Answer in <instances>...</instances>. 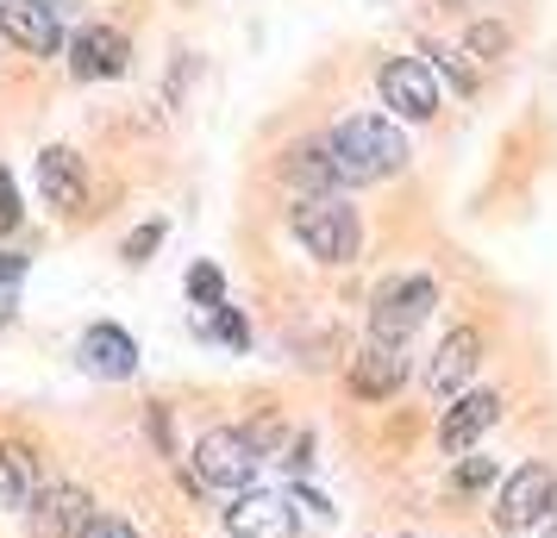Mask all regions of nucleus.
Returning <instances> with one entry per match:
<instances>
[{"mask_svg":"<svg viewBox=\"0 0 557 538\" xmlns=\"http://www.w3.org/2000/svg\"><path fill=\"white\" fill-rule=\"evenodd\" d=\"M476 363H482V326H470V320H463V326H451V333H445V345L432 351L426 388L445 401V395H457V388L476 376Z\"/></svg>","mask_w":557,"mask_h":538,"instance_id":"14","label":"nucleus"},{"mask_svg":"<svg viewBox=\"0 0 557 538\" xmlns=\"http://www.w3.org/2000/svg\"><path fill=\"white\" fill-rule=\"evenodd\" d=\"M26 520H32V538H82L95 526V495L76 483H45L38 501L26 508Z\"/></svg>","mask_w":557,"mask_h":538,"instance_id":"7","label":"nucleus"},{"mask_svg":"<svg viewBox=\"0 0 557 538\" xmlns=\"http://www.w3.org/2000/svg\"><path fill=\"white\" fill-rule=\"evenodd\" d=\"M451 488L457 495H482V488H495V458H457Z\"/></svg>","mask_w":557,"mask_h":538,"instance_id":"19","label":"nucleus"},{"mask_svg":"<svg viewBox=\"0 0 557 538\" xmlns=\"http://www.w3.org/2000/svg\"><path fill=\"white\" fill-rule=\"evenodd\" d=\"M432 57H438V70H445V76H451L463 95H476V70L463 63V51H457V45H432Z\"/></svg>","mask_w":557,"mask_h":538,"instance_id":"21","label":"nucleus"},{"mask_svg":"<svg viewBox=\"0 0 557 538\" xmlns=\"http://www.w3.org/2000/svg\"><path fill=\"white\" fill-rule=\"evenodd\" d=\"M82 370L88 376H107V383H126L132 370H138V345H132L126 326H113V320L88 326L82 333Z\"/></svg>","mask_w":557,"mask_h":538,"instance_id":"15","label":"nucleus"},{"mask_svg":"<svg viewBox=\"0 0 557 538\" xmlns=\"http://www.w3.org/2000/svg\"><path fill=\"white\" fill-rule=\"evenodd\" d=\"M495 420H502V395H495V388H470V395H457L451 408L438 413V451H445V458H470L476 438L488 433Z\"/></svg>","mask_w":557,"mask_h":538,"instance_id":"9","label":"nucleus"},{"mask_svg":"<svg viewBox=\"0 0 557 538\" xmlns=\"http://www.w3.org/2000/svg\"><path fill=\"white\" fill-rule=\"evenodd\" d=\"M0 32L26 57H57L63 51V13L51 0H0Z\"/></svg>","mask_w":557,"mask_h":538,"instance_id":"12","label":"nucleus"},{"mask_svg":"<svg viewBox=\"0 0 557 538\" xmlns=\"http://www.w3.org/2000/svg\"><path fill=\"white\" fill-rule=\"evenodd\" d=\"M282 176L295 182V188H307V195H338V176H332V157L320 138H307V145H295V151L282 157Z\"/></svg>","mask_w":557,"mask_h":538,"instance_id":"17","label":"nucleus"},{"mask_svg":"<svg viewBox=\"0 0 557 538\" xmlns=\"http://www.w3.org/2000/svg\"><path fill=\"white\" fill-rule=\"evenodd\" d=\"M20 276H26V257L0 251V283H20Z\"/></svg>","mask_w":557,"mask_h":538,"instance_id":"26","label":"nucleus"},{"mask_svg":"<svg viewBox=\"0 0 557 538\" xmlns=\"http://www.w3.org/2000/svg\"><path fill=\"white\" fill-rule=\"evenodd\" d=\"M326 157H332V176L338 188H370V182H388L407 170V138L395 120H382V113H351V120H338L326 126Z\"/></svg>","mask_w":557,"mask_h":538,"instance_id":"1","label":"nucleus"},{"mask_svg":"<svg viewBox=\"0 0 557 538\" xmlns=\"http://www.w3.org/2000/svg\"><path fill=\"white\" fill-rule=\"evenodd\" d=\"M226 533L232 538H301V520H295V501L282 495H238L226 508Z\"/></svg>","mask_w":557,"mask_h":538,"instance_id":"13","label":"nucleus"},{"mask_svg":"<svg viewBox=\"0 0 557 538\" xmlns=\"http://www.w3.org/2000/svg\"><path fill=\"white\" fill-rule=\"evenodd\" d=\"M288 226H295V238L313 263H351L363 251V220L345 195H301L288 207Z\"/></svg>","mask_w":557,"mask_h":538,"instance_id":"2","label":"nucleus"},{"mask_svg":"<svg viewBox=\"0 0 557 538\" xmlns=\"http://www.w3.org/2000/svg\"><path fill=\"white\" fill-rule=\"evenodd\" d=\"M20 220H26V207H20V188H13V176H7V163H0V238L20 232Z\"/></svg>","mask_w":557,"mask_h":538,"instance_id":"23","label":"nucleus"},{"mask_svg":"<svg viewBox=\"0 0 557 538\" xmlns=\"http://www.w3.org/2000/svg\"><path fill=\"white\" fill-rule=\"evenodd\" d=\"M82 538H138V533H132V526L120 520V513H95V526H88Z\"/></svg>","mask_w":557,"mask_h":538,"instance_id":"25","label":"nucleus"},{"mask_svg":"<svg viewBox=\"0 0 557 538\" xmlns=\"http://www.w3.org/2000/svg\"><path fill=\"white\" fill-rule=\"evenodd\" d=\"M38 488H45L38 458H32L26 445L0 438V508H7V513H26L32 501H38Z\"/></svg>","mask_w":557,"mask_h":538,"instance_id":"16","label":"nucleus"},{"mask_svg":"<svg viewBox=\"0 0 557 538\" xmlns=\"http://www.w3.org/2000/svg\"><path fill=\"white\" fill-rule=\"evenodd\" d=\"M132 70V38L120 26H107V20H95V26H82L76 38H70V76L76 82H113Z\"/></svg>","mask_w":557,"mask_h":538,"instance_id":"8","label":"nucleus"},{"mask_svg":"<svg viewBox=\"0 0 557 538\" xmlns=\"http://www.w3.org/2000/svg\"><path fill=\"white\" fill-rule=\"evenodd\" d=\"M445 7H488V0H445Z\"/></svg>","mask_w":557,"mask_h":538,"instance_id":"27","label":"nucleus"},{"mask_svg":"<svg viewBox=\"0 0 557 538\" xmlns=\"http://www.w3.org/2000/svg\"><path fill=\"white\" fill-rule=\"evenodd\" d=\"M376 95L382 107H395V120H413V126H426L438 113V76L420 57H388L376 70Z\"/></svg>","mask_w":557,"mask_h":538,"instance_id":"6","label":"nucleus"},{"mask_svg":"<svg viewBox=\"0 0 557 538\" xmlns=\"http://www.w3.org/2000/svg\"><path fill=\"white\" fill-rule=\"evenodd\" d=\"M157 245H163V220H151V226L132 232V238H126V263H145V257H151Z\"/></svg>","mask_w":557,"mask_h":538,"instance_id":"24","label":"nucleus"},{"mask_svg":"<svg viewBox=\"0 0 557 538\" xmlns=\"http://www.w3.org/2000/svg\"><path fill=\"white\" fill-rule=\"evenodd\" d=\"M495 526L502 533H532L545 513H557V476L552 463H520L513 476L502 483V495H495Z\"/></svg>","mask_w":557,"mask_h":538,"instance_id":"5","label":"nucleus"},{"mask_svg":"<svg viewBox=\"0 0 557 538\" xmlns=\"http://www.w3.org/2000/svg\"><path fill=\"white\" fill-rule=\"evenodd\" d=\"M257 463H263V445L257 433L245 426H213V433L195 438V476L207 488H232V495H245L257 476Z\"/></svg>","mask_w":557,"mask_h":538,"instance_id":"4","label":"nucleus"},{"mask_svg":"<svg viewBox=\"0 0 557 538\" xmlns=\"http://www.w3.org/2000/svg\"><path fill=\"white\" fill-rule=\"evenodd\" d=\"M188 301L207 313H220L226 308V276L213 270V263H188Z\"/></svg>","mask_w":557,"mask_h":538,"instance_id":"18","label":"nucleus"},{"mask_svg":"<svg viewBox=\"0 0 557 538\" xmlns=\"http://www.w3.org/2000/svg\"><path fill=\"white\" fill-rule=\"evenodd\" d=\"M213 333L226 338L232 351H245V345H251V320H245L238 308H220V313H213Z\"/></svg>","mask_w":557,"mask_h":538,"instance_id":"22","label":"nucleus"},{"mask_svg":"<svg viewBox=\"0 0 557 538\" xmlns=\"http://www.w3.org/2000/svg\"><path fill=\"white\" fill-rule=\"evenodd\" d=\"M38 195H45L51 213L76 220L82 207H88V163H82V151H70V145H45V151H38Z\"/></svg>","mask_w":557,"mask_h":538,"instance_id":"10","label":"nucleus"},{"mask_svg":"<svg viewBox=\"0 0 557 538\" xmlns=\"http://www.w3.org/2000/svg\"><path fill=\"white\" fill-rule=\"evenodd\" d=\"M438 308V283L432 276H395V283L376 288V301H370V338L376 345H407V338L420 333Z\"/></svg>","mask_w":557,"mask_h":538,"instance_id":"3","label":"nucleus"},{"mask_svg":"<svg viewBox=\"0 0 557 538\" xmlns=\"http://www.w3.org/2000/svg\"><path fill=\"white\" fill-rule=\"evenodd\" d=\"M470 51H476V63H495V57L507 51V26H495V20H476V26H470Z\"/></svg>","mask_w":557,"mask_h":538,"instance_id":"20","label":"nucleus"},{"mask_svg":"<svg viewBox=\"0 0 557 538\" xmlns=\"http://www.w3.org/2000/svg\"><path fill=\"white\" fill-rule=\"evenodd\" d=\"M345 388H351L357 401H395L407 388V345H363L345 370Z\"/></svg>","mask_w":557,"mask_h":538,"instance_id":"11","label":"nucleus"}]
</instances>
